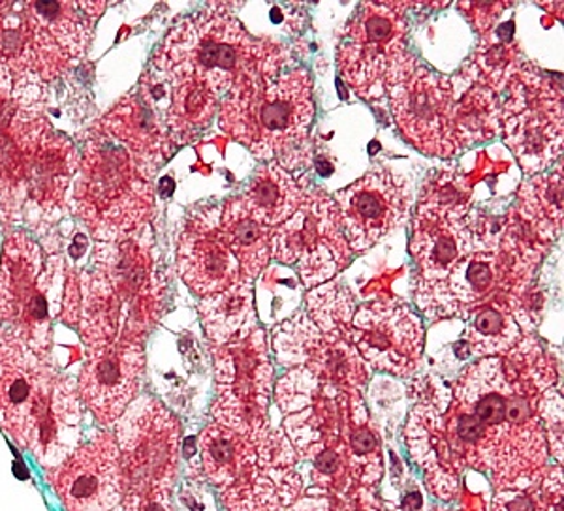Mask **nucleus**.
Masks as SVG:
<instances>
[{"label":"nucleus","mask_w":564,"mask_h":511,"mask_svg":"<svg viewBox=\"0 0 564 511\" xmlns=\"http://www.w3.org/2000/svg\"><path fill=\"white\" fill-rule=\"evenodd\" d=\"M555 380L542 346L525 337L502 359L468 365L452 390L420 382L406 446L430 491L452 499L465 467L491 474L499 491L532 486L547 460L540 395Z\"/></svg>","instance_id":"nucleus-1"},{"label":"nucleus","mask_w":564,"mask_h":511,"mask_svg":"<svg viewBox=\"0 0 564 511\" xmlns=\"http://www.w3.org/2000/svg\"><path fill=\"white\" fill-rule=\"evenodd\" d=\"M82 401L74 378L23 340L0 335V428L45 470L79 444Z\"/></svg>","instance_id":"nucleus-2"},{"label":"nucleus","mask_w":564,"mask_h":511,"mask_svg":"<svg viewBox=\"0 0 564 511\" xmlns=\"http://www.w3.org/2000/svg\"><path fill=\"white\" fill-rule=\"evenodd\" d=\"M286 61L282 45L250 36L228 4H207L167 32L154 52L153 68L198 79L220 98L279 76Z\"/></svg>","instance_id":"nucleus-3"},{"label":"nucleus","mask_w":564,"mask_h":511,"mask_svg":"<svg viewBox=\"0 0 564 511\" xmlns=\"http://www.w3.org/2000/svg\"><path fill=\"white\" fill-rule=\"evenodd\" d=\"M218 108L220 128L258 160H276L289 172L311 162L307 140L315 119V98L307 70L282 72L231 90Z\"/></svg>","instance_id":"nucleus-4"},{"label":"nucleus","mask_w":564,"mask_h":511,"mask_svg":"<svg viewBox=\"0 0 564 511\" xmlns=\"http://www.w3.org/2000/svg\"><path fill=\"white\" fill-rule=\"evenodd\" d=\"M547 244L532 236L516 213L505 218L497 249L465 256L444 281L417 286V305L430 318H468L497 294L512 297L513 313L529 292Z\"/></svg>","instance_id":"nucleus-5"},{"label":"nucleus","mask_w":564,"mask_h":511,"mask_svg":"<svg viewBox=\"0 0 564 511\" xmlns=\"http://www.w3.org/2000/svg\"><path fill=\"white\" fill-rule=\"evenodd\" d=\"M74 204L98 243H117L134 237L153 218L154 188L127 149L98 134L79 159Z\"/></svg>","instance_id":"nucleus-6"},{"label":"nucleus","mask_w":564,"mask_h":511,"mask_svg":"<svg viewBox=\"0 0 564 511\" xmlns=\"http://www.w3.org/2000/svg\"><path fill=\"white\" fill-rule=\"evenodd\" d=\"M122 508L172 500L181 457V425L164 404L141 396L117 422Z\"/></svg>","instance_id":"nucleus-7"},{"label":"nucleus","mask_w":564,"mask_h":511,"mask_svg":"<svg viewBox=\"0 0 564 511\" xmlns=\"http://www.w3.org/2000/svg\"><path fill=\"white\" fill-rule=\"evenodd\" d=\"M406 4L364 2L348 21L337 64L348 87L364 100H382L417 58L406 52Z\"/></svg>","instance_id":"nucleus-8"},{"label":"nucleus","mask_w":564,"mask_h":511,"mask_svg":"<svg viewBox=\"0 0 564 511\" xmlns=\"http://www.w3.org/2000/svg\"><path fill=\"white\" fill-rule=\"evenodd\" d=\"M53 260L25 231L8 236L0 256V335L23 340L40 356L52 345V319L61 307L52 301Z\"/></svg>","instance_id":"nucleus-9"},{"label":"nucleus","mask_w":564,"mask_h":511,"mask_svg":"<svg viewBox=\"0 0 564 511\" xmlns=\"http://www.w3.org/2000/svg\"><path fill=\"white\" fill-rule=\"evenodd\" d=\"M510 96L500 109V130L527 175L544 173L563 151V87L525 63L508 85Z\"/></svg>","instance_id":"nucleus-10"},{"label":"nucleus","mask_w":564,"mask_h":511,"mask_svg":"<svg viewBox=\"0 0 564 511\" xmlns=\"http://www.w3.org/2000/svg\"><path fill=\"white\" fill-rule=\"evenodd\" d=\"M339 207L335 199L307 185L300 209L273 228L271 258L284 265H295L303 286L316 287L332 281L350 263Z\"/></svg>","instance_id":"nucleus-11"},{"label":"nucleus","mask_w":564,"mask_h":511,"mask_svg":"<svg viewBox=\"0 0 564 511\" xmlns=\"http://www.w3.org/2000/svg\"><path fill=\"white\" fill-rule=\"evenodd\" d=\"M217 378V399L212 414L215 422L236 433H254L268 420L273 365L265 333L257 327L247 337L212 346Z\"/></svg>","instance_id":"nucleus-12"},{"label":"nucleus","mask_w":564,"mask_h":511,"mask_svg":"<svg viewBox=\"0 0 564 511\" xmlns=\"http://www.w3.org/2000/svg\"><path fill=\"white\" fill-rule=\"evenodd\" d=\"M90 265L106 276L121 303V339L143 345L161 319L166 300V286L156 269L153 247L138 236L117 243H97Z\"/></svg>","instance_id":"nucleus-13"},{"label":"nucleus","mask_w":564,"mask_h":511,"mask_svg":"<svg viewBox=\"0 0 564 511\" xmlns=\"http://www.w3.org/2000/svg\"><path fill=\"white\" fill-rule=\"evenodd\" d=\"M393 121L409 143L423 154L449 159L457 153L452 132L456 89L449 77L412 64L388 90Z\"/></svg>","instance_id":"nucleus-14"},{"label":"nucleus","mask_w":564,"mask_h":511,"mask_svg":"<svg viewBox=\"0 0 564 511\" xmlns=\"http://www.w3.org/2000/svg\"><path fill=\"white\" fill-rule=\"evenodd\" d=\"M502 230L505 220L497 226L475 209H470L467 217L449 218L417 207L411 241L417 286L444 281L465 256L476 250L497 249Z\"/></svg>","instance_id":"nucleus-15"},{"label":"nucleus","mask_w":564,"mask_h":511,"mask_svg":"<svg viewBox=\"0 0 564 511\" xmlns=\"http://www.w3.org/2000/svg\"><path fill=\"white\" fill-rule=\"evenodd\" d=\"M350 340L372 369L393 377H411L422 361V319L393 297L371 301L354 313Z\"/></svg>","instance_id":"nucleus-16"},{"label":"nucleus","mask_w":564,"mask_h":511,"mask_svg":"<svg viewBox=\"0 0 564 511\" xmlns=\"http://www.w3.org/2000/svg\"><path fill=\"white\" fill-rule=\"evenodd\" d=\"M47 479L66 511H124L121 457L109 431L79 444Z\"/></svg>","instance_id":"nucleus-17"},{"label":"nucleus","mask_w":564,"mask_h":511,"mask_svg":"<svg viewBox=\"0 0 564 511\" xmlns=\"http://www.w3.org/2000/svg\"><path fill=\"white\" fill-rule=\"evenodd\" d=\"M271 343L284 367H303L348 393H361L366 388L367 365L352 340L322 333L305 314H295L276 326Z\"/></svg>","instance_id":"nucleus-18"},{"label":"nucleus","mask_w":564,"mask_h":511,"mask_svg":"<svg viewBox=\"0 0 564 511\" xmlns=\"http://www.w3.org/2000/svg\"><path fill=\"white\" fill-rule=\"evenodd\" d=\"M352 252L371 249L409 217L412 196L403 175L375 167L335 196Z\"/></svg>","instance_id":"nucleus-19"},{"label":"nucleus","mask_w":564,"mask_h":511,"mask_svg":"<svg viewBox=\"0 0 564 511\" xmlns=\"http://www.w3.org/2000/svg\"><path fill=\"white\" fill-rule=\"evenodd\" d=\"M145 371L143 345L117 339L89 346V356L77 378V395L98 422L111 427L134 403Z\"/></svg>","instance_id":"nucleus-20"},{"label":"nucleus","mask_w":564,"mask_h":511,"mask_svg":"<svg viewBox=\"0 0 564 511\" xmlns=\"http://www.w3.org/2000/svg\"><path fill=\"white\" fill-rule=\"evenodd\" d=\"M223 207H199L185 218L177 244V271L198 297L218 294L247 276L220 231Z\"/></svg>","instance_id":"nucleus-21"},{"label":"nucleus","mask_w":564,"mask_h":511,"mask_svg":"<svg viewBox=\"0 0 564 511\" xmlns=\"http://www.w3.org/2000/svg\"><path fill=\"white\" fill-rule=\"evenodd\" d=\"M129 151L141 175L151 181L175 153L164 113L140 89L122 96L95 127Z\"/></svg>","instance_id":"nucleus-22"},{"label":"nucleus","mask_w":564,"mask_h":511,"mask_svg":"<svg viewBox=\"0 0 564 511\" xmlns=\"http://www.w3.org/2000/svg\"><path fill=\"white\" fill-rule=\"evenodd\" d=\"M77 166L79 159L74 143L50 128L31 154L26 173L25 217L31 222H55L61 218Z\"/></svg>","instance_id":"nucleus-23"},{"label":"nucleus","mask_w":564,"mask_h":511,"mask_svg":"<svg viewBox=\"0 0 564 511\" xmlns=\"http://www.w3.org/2000/svg\"><path fill=\"white\" fill-rule=\"evenodd\" d=\"M26 18L52 39L72 63L84 57L89 45L95 21L106 10V2H53L31 0L23 2Z\"/></svg>","instance_id":"nucleus-24"},{"label":"nucleus","mask_w":564,"mask_h":511,"mask_svg":"<svg viewBox=\"0 0 564 511\" xmlns=\"http://www.w3.org/2000/svg\"><path fill=\"white\" fill-rule=\"evenodd\" d=\"M307 185L295 181L286 167L271 160L265 166L258 167L247 191L241 194V202L258 222L276 228L300 209Z\"/></svg>","instance_id":"nucleus-25"},{"label":"nucleus","mask_w":564,"mask_h":511,"mask_svg":"<svg viewBox=\"0 0 564 511\" xmlns=\"http://www.w3.org/2000/svg\"><path fill=\"white\" fill-rule=\"evenodd\" d=\"M525 63L520 47L513 42V21H507L481 36L480 45L457 76L467 84L484 85L499 95L500 90L508 89Z\"/></svg>","instance_id":"nucleus-26"},{"label":"nucleus","mask_w":564,"mask_h":511,"mask_svg":"<svg viewBox=\"0 0 564 511\" xmlns=\"http://www.w3.org/2000/svg\"><path fill=\"white\" fill-rule=\"evenodd\" d=\"M199 319L213 345H226L236 337H247L257 329V305L252 281L226 287L199 301Z\"/></svg>","instance_id":"nucleus-27"},{"label":"nucleus","mask_w":564,"mask_h":511,"mask_svg":"<svg viewBox=\"0 0 564 511\" xmlns=\"http://www.w3.org/2000/svg\"><path fill=\"white\" fill-rule=\"evenodd\" d=\"M220 231L231 254L238 258L243 275L249 281H257L271 260L273 228L258 222L257 218L247 211L241 196H236L223 205Z\"/></svg>","instance_id":"nucleus-28"},{"label":"nucleus","mask_w":564,"mask_h":511,"mask_svg":"<svg viewBox=\"0 0 564 511\" xmlns=\"http://www.w3.org/2000/svg\"><path fill=\"white\" fill-rule=\"evenodd\" d=\"M513 213L542 243L557 241L563 233V167L525 181Z\"/></svg>","instance_id":"nucleus-29"},{"label":"nucleus","mask_w":564,"mask_h":511,"mask_svg":"<svg viewBox=\"0 0 564 511\" xmlns=\"http://www.w3.org/2000/svg\"><path fill=\"white\" fill-rule=\"evenodd\" d=\"M170 84L164 121L175 145L193 141L217 116L218 98L207 85L193 77L166 76Z\"/></svg>","instance_id":"nucleus-30"},{"label":"nucleus","mask_w":564,"mask_h":511,"mask_svg":"<svg viewBox=\"0 0 564 511\" xmlns=\"http://www.w3.org/2000/svg\"><path fill=\"white\" fill-rule=\"evenodd\" d=\"M463 90L456 87V104L452 111V132L457 153L481 141L491 140L500 132V96L484 85H470L457 76Z\"/></svg>","instance_id":"nucleus-31"},{"label":"nucleus","mask_w":564,"mask_h":511,"mask_svg":"<svg viewBox=\"0 0 564 511\" xmlns=\"http://www.w3.org/2000/svg\"><path fill=\"white\" fill-rule=\"evenodd\" d=\"M468 350L478 358L502 356L521 340V327L513 318V301L510 295L497 294L468 316Z\"/></svg>","instance_id":"nucleus-32"},{"label":"nucleus","mask_w":564,"mask_h":511,"mask_svg":"<svg viewBox=\"0 0 564 511\" xmlns=\"http://www.w3.org/2000/svg\"><path fill=\"white\" fill-rule=\"evenodd\" d=\"M308 318L326 335L350 340L354 297L339 282H326L311 290L307 295Z\"/></svg>","instance_id":"nucleus-33"},{"label":"nucleus","mask_w":564,"mask_h":511,"mask_svg":"<svg viewBox=\"0 0 564 511\" xmlns=\"http://www.w3.org/2000/svg\"><path fill=\"white\" fill-rule=\"evenodd\" d=\"M473 186L457 172H438L427 181L417 207L438 213L444 217L463 218L470 211Z\"/></svg>","instance_id":"nucleus-34"},{"label":"nucleus","mask_w":564,"mask_h":511,"mask_svg":"<svg viewBox=\"0 0 564 511\" xmlns=\"http://www.w3.org/2000/svg\"><path fill=\"white\" fill-rule=\"evenodd\" d=\"M539 415L544 428L545 442H550L553 455L563 463V395L557 388H547L540 395Z\"/></svg>","instance_id":"nucleus-35"},{"label":"nucleus","mask_w":564,"mask_h":511,"mask_svg":"<svg viewBox=\"0 0 564 511\" xmlns=\"http://www.w3.org/2000/svg\"><path fill=\"white\" fill-rule=\"evenodd\" d=\"M494 511H547V494L542 486V476L534 492H527V487L500 489L495 494Z\"/></svg>","instance_id":"nucleus-36"},{"label":"nucleus","mask_w":564,"mask_h":511,"mask_svg":"<svg viewBox=\"0 0 564 511\" xmlns=\"http://www.w3.org/2000/svg\"><path fill=\"white\" fill-rule=\"evenodd\" d=\"M512 7L513 4H508V2H462L459 10L465 12L476 32L484 36L497 26V21L502 18L505 10Z\"/></svg>","instance_id":"nucleus-37"},{"label":"nucleus","mask_w":564,"mask_h":511,"mask_svg":"<svg viewBox=\"0 0 564 511\" xmlns=\"http://www.w3.org/2000/svg\"><path fill=\"white\" fill-rule=\"evenodd\" d=\"M423 500L422 494L420 492H406V497H404L403 504L393 505L390 502H366L364 504V511H420L422 510Z\"/></svg>","instance_id":"nucleus-38"},{"label":"nucleus","mask_w":564,"mask_h":511,"mask_svg":"<svg viewBox=\"0 0 564 511\" xmlns=\"http://www.w3.org/2000/svg\"><path fill=\"white\" fill-rule=\"evenodd\" d=\"M286 511H335L334 502L327 497L326 492H322L321 497L307 494L303 499L295 500Z\"/></svg>","instance_id":"nucleus-39"},{"label":"nucleus","mask_w":564,"mask_h":511,"mask_svg":"<svg viewBox=\"0 0 564 511\" xmlns=\"http://www.w3.org/2000/svg\"><path fill=\"white\" fill-rule=\"evenodd\" d=\"M13 102H15V98H13L12 72L8 70L7 64L0 61V116H2Z\"/></svg>","instance_id":"nucleus-40"}]
</instances>
